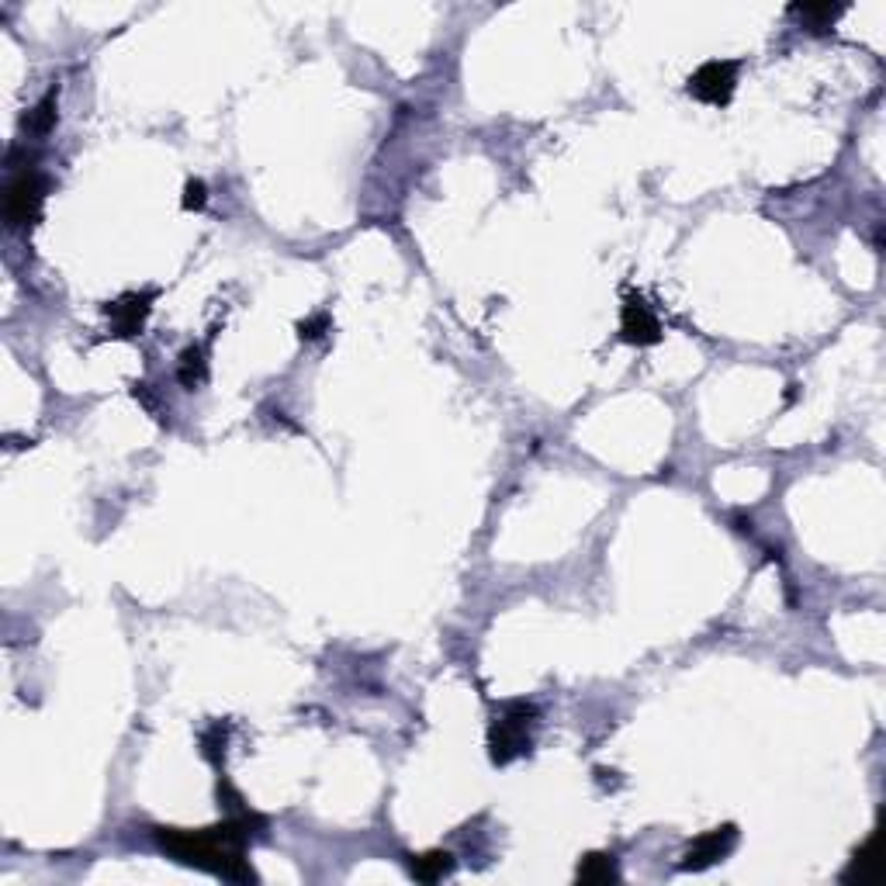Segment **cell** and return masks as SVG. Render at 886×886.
I'll list each match as a JSON object with an SVG mask.
<instances>
[{"label":"cell","mask_w":886,"mask_h":886,"mask_svg":"<svg viewBox=\"0 0 886 886\" xmlns=\"http://www.w3.org/2000/svg\"><path fill=\"white\" fill-rule=\"evenodd\" d=\"M253 828H264V817L253 814V810H243V814L225 817L215 828H153V842L163 855L184 862V866L205 869V873L219 876V880L253 883L257 873H253L250 859H246V845L253 838Z\"/></svg>","instance_id":"obj_1"},{"label":"cell","mask_w":886,"mask_h":886,"mask_svg":"<svg viewBox=\"0 0 886 886\" xmlns=\"http://www.w3.org/2000/svg\"><path fill=\"white\" fill-rule=\"evenodd\" d=\"M56 97L59 90H49V94L42 97L39 104H35L32 111H28L25 118H21V129H25V135H35V139H45L52 129H56Z\"/></svg>","instance_id":"obj_10"},{"label":"cell","mask_w":886,"mask_h":886,"mask_svg":"<svg viewBox=\"0 0 886 886\" xmlns=\"http://www.w3.org/2000/svg\"><path fill=\"white\" fill-rule=\"evenodd\" d=\"M790 14L800 18L807 28L821 32V28H831L838 18L845 14V4H790Z\"/></svg>","instance_id":"obj_12"},{"label":"cell","mask_w":886,"mask_h":886,"mask_svg":"<svg viewBox=\"0 0 886 886\" xmlns=\"http://www.w3.org/2000/svg\"><path fill=\"white\" fill-rule=\"evenodd\" d=\"M734 845H738V828H734V824H720V828L713 831H703V835L682 852L679 869L682 873H703V869L724 862Z\"/></svg>","instance_id":"obj_5"},{"label":"cell","mask_w":886,"mask_h":886,"mask_svg":"<svg viewBox=\"0 0 886 886\" xmlns=\"http://www.w3.org/2000/svg\"><path fill=\"white\" fill-rule=\"evenodd\" d=\"M45 194H49V180L39 170L25 167L21 174L11 177L4 191V219L11 229H32L42 215Z\"/></svg>","instance_id":"obj_3"},{"label":"cell","mask_w":886,"mask_h":886,"mask_svg":"<svg viewBox=\"0 0 886 886\" xmlns=\"http://www.w3.org/2000/svg\"><path fill=\"white\" fill-rule=\"evenodd\" d=\"M533 727H537V707L527 700L506 703L499 717L488 727V755L495 765H509L523 758L533 745Z\"/></svg>","instance_id":"obj_2"},{"label":"cell","mask_w":886,"mask_h":886,"mask_svg":"<svg viewBox=\"0 0 886 886\" xmlns=\"http://www.w3.org/2000/svg\"><path fill=\"white\" fill-rule=\"evenodd\" d=\"M686 90L696 101L724 108V104H731L734 90H738V63H731V59H710V63H703L700 70L686 80Z\"/></svg>","instance_id":"obj_4"},{"label":"cell","mask_w":886,"mask_h":886,"mask_svg":"<svg viewBox=\"0 0 886 886\" xmlns=\"http://www.w3.org/2000/svg\"><path fill=\"white\" fill-rule=\"evenodd\" d=\"M180 205L187 208V212H201V208L208 205V187H205V180H187L184 184V201H180Z\"/></svg>","instance_id":"obj_14"},{"label":"cell","mask_w":886,"mask_h":886,"mask_svg":"<svg viewBox=\"0 0 886 886\" xmlns=\"http://www.w3.org/2000/svg\"><path fill=\"white\" fill-rule=\"evenodd\" d=\"M326 333H329V315L326 312L309 315V319L298 322V336H302V340H322Z\"/></svg>","instance_id":"obj_15"},{"label":"cell","mask_w":886,"mask_h":886,"mask_svg":"<svg viewBox=\"0 0 886 886\" xmlns=\"http://www.w3.org/2000/svg\"><path fill=\"white\" fill-rule=\"evenodd\" d=\"M208 378V360H205V347H187L184 354H180V364H177V381L187 388V392H194V388L201 385V381Z\"/></svg>","instance_id":"obj_11"},{"label":"cell","mask_w":886,"mask_h":886,"mask_svg":"<svg viewBox=\"0 0 886 886\" xmlns=\"http://www.w3.org/2000/svg\"><path fill=\"white\" fill-rule=\"evenodd\" d=\"M201 755L212 765H222L225 758V724H212L205 734H201Z\"/></svg>","instance_id":"obj_13"},{"label":"cell","mask_w":886,"mask_h":886,"mask_svg":"<svg viewBox=\"0 0 886 886\" xmlns=\"http://www.w3.org/2000/svg\"><path fill=\"white\" fill-rule=\"evenodd\" d=\"M617 876H620V869H617V859H613L610 852L582 855V862H578V869H575V880L585 883V886L610 883V880H617Z\"/></svg>","instance_id":"obj_9"},{"label":"cell","mask_w":886,"mask_h":886,"mask_svg":"<svg viewBox=\"0 0 886 886\" xmlns=\"http://www.w3.org/2000/svg\"><path fill=\"white\" fill-rule=\"evenodd\" d=\"M662 336L665 329L658 315L651 312V305L641 295H627L620 309V340L630 347H655V343H662Z\"/></svg>","instance_id":"obj_6"},{"label":"cell","mask_w":886,"mask_h":886,"mask_svg":"<svg viewBox=\"0 0 886 886\" xmlns=\"http://www.w3.org/2000/svg\"><path fill=\"white\" fill-rule=\"evenodd\" d=\"M153 302H156V291H142V295L135 291V295H122L118 302L104 305V312H108L111 329H115L118 340H132V336H139L142 329H146Z\"/></svg>","instance_id":"obj_7"},{"label":"cell","mask_w":886,"mask_h":886,"mask_svg":"<svg viewBox=\"0 0 886 886\" xmlns=\"http://www.w3.org/2000/svg\"><path fill=\"white\" fill-rule=\"evenodd\" d=\"M454 855L443 852V848H433V852L423 855H409V876L416 883H440L443 876L454 873Z\"/></svg>","instance_id":"obj_8"}]
</instances>
